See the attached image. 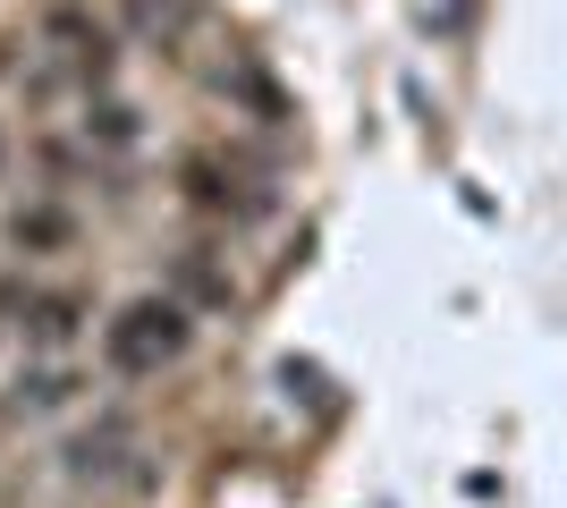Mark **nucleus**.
Listing matches in <instances>:
<instances>
[{"mask_svg":"<svg viewBox=\"0 0 567 508\" xmlns=\"http://www.w3.org/2000/svg\"><path fill=\"white\" fill-rule=\"evenodd\" d=\"M187 339H195V322L178 297H136V305H118L102 322V364L136 382V373H162L169 356H187Z\"/></svg>","mask_w":567,"mask_h":508,"instance_id":"obj_1","label":"nucleus"},{"mask_svg":"<svg viewBox=\"0 0 567 508\" xmlns=\"http://www.w3.org/2000/svg\"><path fill=\"white\" fill-rule=\"evenodd\" d=\"M9 246H18V255H69L76 220L60 212V204H18V212H9Z\"/></svg>","mask_w":567,"mask_h":508,"instance_id":"obj_2","label":"nucleus"},{"mask_svg":"<svg viewBox=\"0 0 567 508\" xmlns=\"http://www.w3.org/2000/svg\"><path fill=\"white\" fill-rule=\"evenodd\" d=\"M187 195L204 204V212H255V204L237 195V178H229V169H213V162H187Z\"/></svg>","mask_w":567,"mask_h":508,"instance_id":"obj_3","label":"nucleus"},{"mask_svg":"<svg viewBox=\"0 0 567 508\" xmlns=\"http://www.w3.org/2000/svg\"><path fill=\"white\" fill-rule=\"evenodd\" d=\"M118 449H127V424L111 415L102 433H85V440L69 449V475H102V466H118Z\"/></svg>","mask_w":567,"mask_h":508,"instance_id":"obj_4","label":"nucleus"},{"mask_svg":"<svg viewBox=\"0 0 567 508\" xmlns=\"http://www.w3.org/2000/svg\"><path fill=\"white\" fill-rule=\"evenodd\" d=\"M76 314H85L76 297H25V331H34V339H69Z\"/></svg>","mask_w":567,"mask_h":508,"instance_id":"obj_5","label":"nucleus"},{"mask_svg":"<svg viewBox=\"0 0 567 508\" xmlns=\"http://www.w3.org/2000/svg\"><path fill=\"white\" fill-rule=\"evenodd\" d=\"M85 136H102V145H136V111H127V102H102V111H85Z\"/></svg>","mask_w":567,"mask_h":508,"instance_id":"obj_6","label":"nucleus"},{"mask_svg":"<svg viewBox=\"0 0 567 508\" xmlns=\"http://www.w3.org/2000/svg\"><path fill=\"white\" fill-rule=\"evenodd\" d=\"M76 390V373H34V382H18V407H60Z\"/></svg>","mask_w":567,"mask_h":508,"instance_id":"obj_7","label":"nucleus"},{"mask_svg":"<svg viewBox=\"0 0 567 508\" xmlns=\"http://www.w3.org/2000/svg\"><path fill=\"white\" fill-rule=\"evenodd\" d=\"M0 169H9V145H0Z\"/></svg>","mask_w":567,"mask_h":508,"instance_id":"obj_8","label":"nucleus"}]
</instances>
